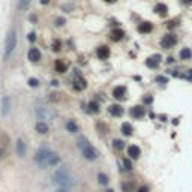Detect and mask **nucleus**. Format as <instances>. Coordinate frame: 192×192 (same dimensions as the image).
<instances>
[{"label":"nucleus","instance_id":"nucleus-1","mask_svg":"<svg viewBox=\"0 0 192 192\" xmlns=\"http://www.w3.org/2000/svg\"><path fill=\"white\" fill-rule=\"evenodd\" d=\"M54 182H56L57 186L63 188V189L71 188L72 185H75V180L71 176V173H69L68 170H65V168H59L54 173Z\"/></svg>","mask_w":192,"mask_h":192},{"label":"nucleus","instance_id":"nucleus-2","mask_svg":"<svg viewBox=\"0 0 192 192\" xmlns=\"http://www.w3.org/2000/svg\"><path fill=\"white\" fill-rule=\"evenodd\" d=\"M78 147H80V150H81V153H83V156L86 159H89V161L98 159V156H99L98 150H96L95 147L89 143V140H87V138L81 137L80 140H78Z\"/></svg>","mask_w":192,"mask_h":192},{"label":"nucleus","instance_id":"nucleus-3","mask_svg":"<svg viewBox=\"0 0 192 192\" xmlns=\"http://www.w3.org/2000/svg\"><path fill=\"white\" fill-rule=\"evenodd\" d=\"M15 47H17V30L11 29L6 36V41H5V59H8L14 53Z\"/></svg>","mask_w":192,"mask_h":192},{"label":"nucleus","instance_id":"nucleus-4","mask_svg":"<svg viewBox=\"0 0 192 192\" xmlns=\"http://www.w3.org/2000/svg\"><path fill=\"white\" fill-rule=\"evenodd\" d=\"M54 152H51L47 146H44V147H41V149L36 152V155H35V161H36L41 167H44V165L48 164V159H50V156Z\"/></svg>","mask_w":192,"mask_h":192},{"label":"nucleus","instance_id":"nucleus-5","mask_svg":"<svg viewBox=\"0 0 192 192\" xmlns=\"http://www.w3.org/2000/svg\"><path fill=\"white\" fill-rule=\"evenodd\" d=\"M177 44V38H176V35H165V36L162 38V41H161V45H162V48H173L174 45Z\"/></svg>","mask_w":192,"mask_h":192},{"label":"nucleus","instance_id":"nucleus-6","mask_svg":"<svg viewBox=\"0 0 192 192\" xmlns=\"http://www.w3.org/2000/svg\"><path fill=\"white\" fill-rule=\"evenodd\" d=\"M36 114L39 119H53L54 117V111H51L50 108H45V107H38L36 108Z\"/></svg>","mask_w":192,"mask_h":192},{"label":"nucleus","instance_id":"nucleus-7","mask_svg":"<svg viewBox=\"0 0 192 192\" xmlns=\"http://www.w3.org/2000/svg\"><path fill=\"white\" fill-rule=\"evenodd\" d=\"M11 111V99L9 96H3L2 98V104H0V113H2V116H8Z\"/></svg>","mask_w":192,"mask_h":192},{"label":"nucleus","instance_id":"nucleus-8","mask_svg":"<svg viewBox=\"0 0 192 192\" xmlns=\"http://www.w3.org/2000/svg\"><path fill=\"white\" fill-rule=\"evenodd\" d=\"M113 96L117 99V101H122L126 98V87L125 86H117L114 87V90H113Z\"/></svg>","mask_w":192,"mask_h":192},{"label":"nucleus","instance_id":"nucleus-9","mask_svg":"<svg viewBox=\"0 0 192 192\" xmlns=\"http://www.w3.org/2000/svg\"><path fill=\"white\" fill-rule=\"evenodd\" d=\"M27 57H29V60H30L32 63H36V62H39V60H41L42 56H41V51L38 48H30Z\"/></svg>","mask_w":192,"mask_h":192},{"label":"nucleus","instance_id":"nucleus-10","mask_svg":"<svg viewBox=\"0 0 192 192\" xmlns=\"http://www.w3.org/2000/svg\"><path fill=\"white\" fill-rule=\"evenodd\" d=\"M140 155H141V150H140V147L132 144V146H129L128 147V156L131 159H138L140 158Z\"/></svg>","mask_w":192,"mask_h":192},{"label":"nucleus","instance_id":"nucleus-11","mask_svg":"<svg viewBox=\"0 0 192 192\" xmlns=\"http://www.w3.org/2000/svg\"><path fill=\"white\" fill-rule=\"evenodd\" d=\"M26 153H27V146L23 140H17V155L20 156V158H24Z\"/></svg>","mask_w":192,"mask_h":192},{"label":"nucleus","instance_id":"nucleus-12","mask_svg":"<svg viewBox=\"0 0 192 192\" xmlns=\"http://www.w3.org/2000/svg\"><path fill=\"white\" fill-rule=\"evenodd\" d=\"M96 56H98L101 60H105V59H108V57H110V48H108L107 45H102V47H99L98 50H96Z\"/></svg>","mask_w":192,"mask_h":192},{"label":"nucleus","instance_id":"nucleus-13","mask_svg":"<svg viewBox=\"0 0 192 192\" xmlns=\"http://www.w3.org/2000/svg\"><path fill=\"white\" fill-rule=\"evenodd\" d=\"M35 129H36V132H39L41 135H45V134H48V125H47L44 120H39V122H36V125H35Z\"/></svg>","mask_w":192,"mask_h":192},{"label":"nucleus","instance_id":"nucleus-14","mask_svg":"<svg viewBox=\"0 0 192 192\" xmlns=\"http://www.w3.org/2000/svg\"><path fill=\"white\" fill-rule=\"evenodd\" d=\"M152 30H153V24L149 23V21H144V23H141L138 26V32L140 33H150Z\"/></svg>","mask_w":192,"mask_h":192},{"label":"nucleus","instance_id":"nucleus-15","mask_svg":"<svg viewBox=\"0 0 192 192\" xmlns=\"http://www.w3.org/2000/svg\"><path fill=\"white\" fill-rule=\"evenodd\" d=\"M111 41H114V42H119V41H122L123 39V36H125V32L123 30H120V29H114L111 32Z\"/></svg>","mask_w":192,"mask_h":192},{"label":"nucleus","instance_id":"nucleus-16","mask_svg":"<svg viewBox=\"0 0 192 192\" xmlns=\"http://www.w3.org/2000/svg\"><path fill=\"white\" fill-rule=\"evenodd\" d=\"M159 59H161V56H153V57H149L146 60V65L149 66V68H152V69H155V68H158L159 66Z\"/></svg>","mask_w":192,"mask_h":192},{"label":"nucleus","instance_id":"nucleus-17","mask_svg":"<svg viewBox=\"0 0 192 192\" xmlns=\"http://www.w3.org/2000/svg\"><path fill=\"white\" fill-rule=\"evenodd\" d=\"M87 87V83H86V80L84 78H80V77H77V80L74 81V89L75 90H78V92H81V90H84Z\"/></svg>","mask_w":192,"mask_h":192},{"label":"nucleus","instance_id":"nucleus-18","mask_svg":"<svg viewBox=\"0 0 192 192\" xmlns=\"http://www.w3.org/2000/svg\"><path fill=\"white\" fill-rule=\"evenodd\" d=\"M144 108L143 107H132V108H131V116H132V117H135V119H141L143 116H144Z\"/></svg>","mask_w":192,"mask_h":192},{"label":"nucleus","instance_id":"nucleus-19","mask_svg":"<svg viewBox=\"0 0 192 192\" xmlns=\"http://www.w3.org/2000/svg\"><path fill=\"white\" fill-rule=\"evenodd\" d=\"M155 12L158 15H161V17H165L168 14V8H167V5H164V3H158L155 6Z\"/></svg>","mask_w":192,"mask_h":192},{"label":"nucleus","instance_id":"nucleus-20","mask_svg":"<svg viewBox=\"0 0 192 192\" xmlns=\"http://www.w3.org/2000/svg\"><path fill=\"white\" fill-rule=\"evenodd\" d=\"M108 111H110L114 117H120L122 114H123V108H122L120 105H111V107L108 108Z\"/></svg>","mask_w":192,"mask_h":192},{"label":"nucleus","instance_id":"nucleus-21","mask_svg":"<svg viewBox=\"0 0 192 192\" xmlns=\"http://www.w3.org/2000/svg\"><path fill=\"white\" fill-rule=\"evenodd\" d=\"M132 132H134V128H132V125H131V123H128V122H125V123L122 125V134H123V135H126V137H129V135H132Z\"/></svg>","mask_w":192,"mask_h":192},{"label":"nucleus","instance_id":"nucleus-22","mask_svg":"<svg viewBox=\"0 0 192 192\" xmlns=\"http://www.w3.org/2000/svg\"><path fill=\"white\" fill-rule=\"evenodd\" d=\"M66 129H68V132L75 134V132H78V125L75 123L74 120H68V123H66Z\"/></svg>","mask_w":192,"mask_h":192},{"label":"nucleus","instance_id":"nucleus-23","mask_svg":"<svg viewBox=\"0 0 192 192\" xmlns=\"http://www.w3.org/2000/svg\"><path fill=\"white\" fill-rule=\"evenodd\" d=\"M66 69H68L66 63H63L62 60H56V71H57L59 74H65Z\"/></svg>","mask_w":192,"mask_h":192},{"label":"nucleus","instance_id":"nucleus-24","mask_svg":"<svg viewBox=\"0 0 192 192\" xmlns=\"http://www.w3.org/2000/svg\"><path fill=\"white\" fill-rule=\"evenodd\" d=\"M60 162V156L57 155V153H53L50 156V159H48V164L47 165H50V167H54V165H57Z\"/></svg>","mask_w":192,"mask_h":192},{"label":"nucleus","instance_id":"nucleus-25","mask_svg":"<svg viewBox=\"0 0 192 192\" xmlns=\"http://www.w3.org/2000/svg\"><path fill=\"white\" fill-rule=\"evenodd\" d=\"M180 57H182V60H188V59H191V57H192V51H191V48H183V50L180 51Z\"/></svg>","mask_w":192,"mask_h":192},{"label":"nucleus","instance_id":"nucleus-26","mask_svg":"<svg viewBox=\"0 0 192 192\" xmlns=\"http://www.w3.org/2000/svg\"><path fill=\"white\" fill-rule=\"evenodd\" d=\"M98 180H99L101 185H108V182H110L108 176H107V174H104V173H99L98 174Z\"/></svg>","mask_w":192,"mask_h":192},{"label":"nucleus","instance_id":"nucleus-27","mask_svg":"<svg viewBox=\"0 0 192 192\" xmlns=\"http://www.w3.org/2000/svg\"><path fill=\"white\" fill-rule=\"evenodd\" d=\"M113 147H114L116 150H123L125 149V143L122 141V140H114V141H113Z\"/></svg>","mask_w":192,"mask_h":192},{"label":"nucleus","instance_id":"nucleus-28","mask_svg":"<svg viewBox=\"0 0 192 192\" xmlns=\"http://www.w3.org/2000/svg\"><path fill=\"white\" fill-rule=\"evenodd\" d=\"M89 111H90V113H98V111H99V104L95 102V101H92V102L89 104Z\"/></svg>","mask_w":192,"mask_h":192},{"label":"nucleus","instance_id":"nucleus-29","mask_svg":"<svg viewBox=\"0 0 192 192\" xmlns=\"http://www.w3.org/2000/svg\"><path fill=\"white\" fill-rule=\"evenodd\" d=\"M51 47H53V51H56V53H57V51L62 50V42H60L59 39H56V41L53 42V45H51Z\"/></svg>","mask_w":192,"mask_h":192},{"label":"nucleus","instance_id":"nucleus-30","mask_svg":"<svg viewBox=\"0 0 192 192\" xmlns=\"http://www.w3.org/2000/svg\"><path fill=\"white\" fill-rule=\"evenodd\" d=\"M32 0H20V9H27Z\"/></svg>","mask_w":192,"mask_h":192},{"label":"nucleus","instance_id":"nucleus-31","mask_svg":"<svg viewBox=\"0 0 192 192\" xmlns=\"http://www.w3.org/2000/svg\"><path fill=\"white\" fill-rule=\"evenodd\" d=\"M27 84H29L30 87H38V86H39V81L36 80V78H29Z\"/></svg>","mask_w":192,"mask_h":192},{"label":"nucleus","instance_id":"nucleus-32","mask_svg":"<svg viewBox=\"0 0 192 192\" xmlns=\"http://www.w3.org/2000/svg\"><path fill=\"white\" fill-rule=\"evenodd\" d=\"M123 165H125V170H132V164H131L128 159H123Z\"/></svg>","mask_w":192,"mask_h":192},{"label":"nucleus","instance_id":"nucleus-33","mask_svg":"<svg viewBox=\"0 0 192 192\" xmlns=\"http://www.w3.org/2000/svg\"><path fill=\"white\" fill-rule=\"evenodd\" d=\"M65 23H66L65 18H60V17H59V18H56V26H59V27H60V26H63Z\"/></svg>","mask_w":192,"mask_h":192},{"label":"nucleus","instance_id":"nucleus-34","mask_svg":"<svg viewBox=\"0 0 192 192\" xmlns=\"http://www.w3.org/2000/svg\"><path fill=\"white\" fill-rule=\"evenodd\" d=\"M29 41H30V42H35V41H36V35H35V33H30V35H29Z\"/></svg>","mask_w":192,"mask_h":192},{"label":"nucleus","instance_id":"nucleus-35","mask_svg":"<svg viewBox=\"0 0 192 192\" xmlns=\"http://www.w3.org/2000/svg\"><path fill=\"white\" fill-rule=\"evenodd\" d=\"M5 155H6V150L3 147H0V158H5Z\"/></svg>","mask_w":192,"mask_h":192},{"label":"nucleus","instance_id":"nucleus-36","mask_svg":"<svg viewBox=\"0 0 192 192\" xmlns=\"http://www.w3.org/2000/svg\"><path fill=\"white\" fill-rule=\"evenodd\" d=\"M131 188H132L131 185H123V191L125 192H131Z\"/></svg>","mask_w":192,"mask_h":192},{"label":"nucleus","instance_id":"nucleus-37","mask_svg":"<svg viewBox=\"0 0 192 192\" xmlns=\"http://www.w3.org/2000/svg\"><path fill=\"white\" fill-rule=\"evenodd\" d=\"M138 192H149V188H147V186H141L138 189Z\"/></svg>","mask_w":192,"mask_h":192},{"label":"nucleus","instance_id":"nucleus-38","mask_svg":"<svg viewBox=\"0 0 192 192\" xmlns=\"http://www.w3.org/2000/svg\"><path fill=\"white\" fill-rule=\"evenodd\" d=\"M152 101H153V98H152V96H147V98H144V102H146V104H150Z\"/></svg>","mask_w":192,"mask_h":192},{"label":"nucleus","instance_id":"nucleus-39","mask_svg":"<svg viewBox=\"0 0 192 192\" xmlns=\"http://www.w3.org/2000/svg\"><path fill=\"white\" fill-rule=\"evenodd\" d=\"M168 27H170V29L176 27V23H174V21H170V23H168Z\"/></svg>","mask_w":192,"mask_h":192},{"label":"nucleus","instance_id":"nucleus-40","mask_svg":"<svg viewBox=\"0 0 192 192\" xmlns=\"http://www.w3.org/2000/svg\"><path fill=\"white\" fill-rule=\"evenodd\" d=\"M48 3H50V0H41V5H44V6L48 5Z\"/></svg>","mask_w":192,"mask_h":192},{"label":"nucleus","instance_id":"nucleus-41","mask_svg":"<svg viewBox=\"0 0 192 192\" xmlns=\"http://www.w3.org/2000/svg\"><path fill=\"white\" fill-rule=\"evenodd\" d=\"M156 80H158V81H162V83H167V80H165V78H162V77H158Z\"/></svg>","mask_w":192,"mask_h":192},{"label":"nucleus","instance_id":"nucleus-42","mask_svg":"<svg viewBox=\"0 0 192 192\" xmlns=\"http://www.w3.org/2000/svg\"><path fill=\"white\" fill-rule=\"evenodd\" d=\"M182 3H185V5H191V3H192V0H182Z\"/></svg>","mask_w":192,"mask_h":192},{"label":"nucleus","instance_id":"nucleus-43","mask_svg":"<svg viewBox=\"0 0 192 192\" xmlns=\"http://www.w3.org/2000/svg\"><path fill=\"white\" fill-rule=\"evenodd\" d=\"M173 62H174L173 57H168V59H167V63H173Z\"/></svg>","mask_w":192,"mask_h":192},{"label":"nucleus","instance_id":"nucleus-44","mask_svg":"<svg viewBox=\"0 0 192 192\" xmlns=\"http://www.w3.org/2000/svg\"><path fill=\"white\" fill-rule=\"evenodd\" d=\"M107 3H114V2H117V0H105Z\"/></svg>","mask_w":192,"mask_h":192},{"label":"nucleus","instance_id":"nucleus-45","mask_svg":"<svg viewBox=\"0 0 192 192\" xmlns=\"http://www.w3.org/2000/svg\"><path fill=\"white\" fill-rule=\"evenodd\" d=\"M107 192H114V191H113V189H108V191H107Z\"/></svg>","mask_w":192,"mask_h":192}]
</instances>
